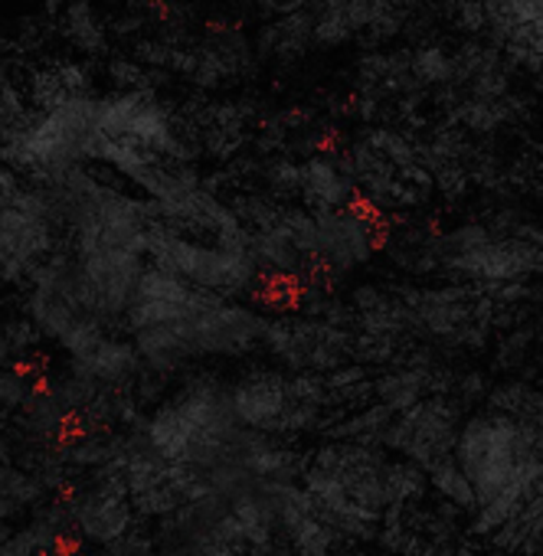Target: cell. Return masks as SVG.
<instances>
[{"label": "cell", "mask_w": 543, "mask_h": 556, "mask_svg": "<svg viewBox=\"0 0 543 556\" xmlns=\"http://www.w3.org/2000/svg\"><path fill=\"white\" fill-rule=\"evenodd\" d=\"M540 422H520L497 409H481L458 426L452 458L475 494V530L494 533L527 504L540 501Z\"/></svg>", "instance_id": "obj_1"}, {"label": "cell", "mask_w": 543, "mask_h": 556, "mask_svg": "<svg viewBox=\"0 0 543 556\" xmlns=\"http://www.w3.org/2000/svg\"><path fill=\"white\" fill-rule=\"evenodd\" d=\"M242 435L229 409L226 387L216 380H193L171 400H164L144 422L141 439L167 462L213 468L226 462Z\"/></svg>", "instance_id": "obj_2"}, {"label": "cell", "mask_w": 543, "mask_h": 556, "mask_svg": "<svg viewBox=\"0 0 543 556\" xmlns=\"http://www.w3.org/2000/svg\"><path fill=\"white\" fill-rule=\"evenodd\" d=\"M96 96L63 102L56 109H30L4 138L0 161L30 184L50 187L73 167L86 164V141L92 135Z\"/></svg>", "instance_id": "obj_3"}, {"label": "cell", "mask_w": 543, "mask_h": 556, "mask_svg": "<svg viewBox=\"0 0 543 556\" xmlns=\"http://www.w3.org/2000/svg\"><path fill=\"white\" fill-rule=\"evenodd\" d=\"M226 396L236 422L265 435L305 432L331 403V390L321 374H286L268 367L242 374L226 387Z\"/></svg>", "instance_id": "obj_4"}, {"label": "cell", "mask_w": 543, "mask_h": 556, "mask_svg": "<svg viewBox=\"0 0 543 556\" xmlns=\"http://www.w3.org/2000/svg\"><path fill=\"white\" fill-rule=\"evenodd\" d=\"M432 265L468 286L533 282L543 265L540 236L501 232L488 223H465L432 239Z\"/></svg>", "instance_id": "obj_5"}, {"label": "cell", "mask_w": 543, "mask_h": 556, "mask_svg": "<svg viewBox=\"0 0 543 556\" xmlns=\"http://www.w3.org/2000/svg\"><path fill=\"white\" fill-rule=\"evenodd\" d=\"M148 258L184 282L206 289L223 299H239V295H255L265 289V278L255 265L252 255V239L249 242H206L193 239L184 232L167 229L161 219L151 232L148 242Z\"/></svg>", "instance_id": "obj_6"}, {"label": "cell", "mask_w": 543, "mask_h": 556, "mask_svg": "<svg viewBox=\"0 0 543 556\" xmlns=\"http://www.w3.org/2000/svg\"><path fill=\"white\" fill-rule=\"evenodd\" d=\"M92 131L112 141H125L144 148L167 161L193 157L187 135L180 131L174 112L154 96V89H115L109 96H96Z\"/></svg>", "instance_id": "obj_7"}, {"label": "cell", "mask_w": 543, "mask_h": 556, "mask_svg": "<svg viewBox=\"0 0 543 556\" xmlns=\"http://www.w3.org/2000/svg\"><path fill=\"white\" fill-rule=\"evenodd\" d=\"M416 8L419 0H318L312 8V37L318 50L387 47L413 24Z\"/></svg>", "instance_id": "obj_8"}, {"label": "cell", "mask_w": 543, "mask_h": 556, "mask_svg": "<svg viewBox=\"0 0 543 556\" xmlns=\"http://www.w3.org/2000/svg\"><path fill=\"white\" fill-rule=\"evenodd\" d=\"M262 344L292 374H328L351 361L354 334L331 318H265Z\"/></svg>", "instance_id": "obj_9"}, {"label": "cell", "mask_w": 543, "mask_h": 556, "mask_svg": "<svg viewBox=\"0 0 543 556\" xmlns=\"http://www.w3.org/2000/svg\"><path fill=\"white\" fill-rule=\"evenodd\" d=\"M380 249H383L380 213H374L361 200L341 210L315 213V242H312L315 275H328V278L354 275Z\"/></svg>", "instance_id": "obj_10"}, {"label": "cell", "mask_w": 543, "mask_h": 556, "mask_svg": "<svg viewBox=\"0 0 543 556\" xmlns=\"http://www.w3.org/2000/svg\"><path fill=\"white\" fill-rule=\"evenodd\" d=\"M190 361L197 357H245L262 344L265 334V315L255 308L210 295L190 318L180 321Z\"/></svg>", "instance_id": "obj_11"}, {"label": "cell", "mask_w": 543, "mask_h": 556, "mask_svg": "<svg viewBox=\"0 0 543 556\" xmlns=\"http://www.w3.org/2000/svg\"><path fill=\"white\" fill-rule=\"evenodd\" d=\"M458 426H462V409L442 393L435 396L426 393L413 406L393 413L390 426L383 429L380 445L400 452L403 458L416 462L426 471L432 462L452 455Z\"/></svg>", "instance_id": "obj_12"}, {"label": "cell", "mask_w": 543, "mask_h": 556, "mask_svg": "<svg viewBox=\"0 0 543 556\" xmlns=\"http://www.w3.org/2000/svg\"><path fill=\"white\" fill-rule=\"evenodd\" d=\"M387 462L390 458H383L377 445L364 442H331L312 458V465L341 488L348 504L367 523H377L393 507L387 494Z\"/></svg>", "instance_id": "obj_13"}, {"label": "cell", "mask_w": 543, "mask_h": 556, "mask_svg": "<svg viewBox=\"0 0 543 556\" xmlns=\"http://www.w3.org/2000/svg\"><path fill=\"white\" fill-rule=\"evenodd\" d=\"M70 523H73V536L92 543V546H112L122 536H128L131 523H135V507L131 497L122 484L118 475L102 471L96 475V481L73 494L70 501Z\"/></svg>", "instance_id": "obj_14"}, {"label": "cell", "mask_w": 543, "mask_h": 556, "mask_svg": "<svg viewBox=\"0 0 543 556\" xmlns=\"http://www.w3.org/2000/svg\"><path fill=\"white\" fill-rule=\"evenodd\" d=\"M488 40L507 66L540 76L543 66V0H484Z\"/></svg>", "instance_id": "obj_15"}, {"label": "cell", "mask_w": 543, "mask_h": 556, "mask_svg": "<svg viewBox=\"0 0 543 556\" xmlns=\"http://www.w3.org/2000/svg\"><path fill=\"white\" fill-rule=\"evenodd\" d=\"M305 210H341L357 203V184L344 164V157L315 151L305 161H299V197Z\"/></svg>", "instance_id": "obj_16"}, {"label": "cell", "mask_w": 543, "mask_h": 556, "mask_svg": "<svg viewBox=\"0 0 543 556\" xmlns=\"http://www.w3.org/2000/svg\"><path fill=\"white\" fill-rule=\"evenodd\" d=\"M86 96H96V76L79 60L43 63L27 79V102H30V109H40V112L56 109L73 99H86Z\"/></svg>", "instance_id": "obj_17"}, {"label": "cell", "mask_w": 543, "mask_h": 556, "mask_svg": "<svg viewBox=\"0 0 543 556\" xmlns=\"http://www.w3.org/2000/svg\"><path fill=\"white\" fill-rule=\"evenodd\" d=\"M70 367H76L79 374H86L99 387L128 390L138 380V374H141V357H138V351H135L131 341H122L115 334H105L86 354L73 357Z\"/></svg>", "instance_id": "obj_18"}, {"label": "cell", "mask_w": 543, "mask_h": 556, "mask_svg": "<svg viewBox=\"0 0 543 556\" xmlns=\"http://www.w3.org/2000/svg\"><path fill=\"white\" fill-rule=\"evenodd\" d=\"M312 47H315L312 11H299L286 17H272L265 27H258L252 53L276 66H292V63H302Z\"/></svg>", "instance_id": "obj_19"}, {"label": "cell", "mask_w": 543, "mask_h": 556, "mask_svg": "<svg viewBox=\"0 0 543 556\" xmlns=\"http://www.w3.org/2000/svg\"><path fill=\"white\" fill-rule=\"evenodd\" d=\"M40 501H47V484L27 465L14 462L11 442L0 435V523L34 510Z\"/></svg>", "instance_id": "obj_20"}, {"label": "cell", "mask_w": 543, "mask_h": 556, "mask_svg": "<svg viewBox=\"0 0 543 556\" xmlns=\"http://www.w3.org/2000/svg\"><path fill=\"white\" fill-rule=\"evenodd\" d=\"M60 34L83 56L109 53V27H105L102 14L96 11V4H89V0H73V4L63 8Z\"/></svg>", "instance_id": "obj_21"}, {"label": "cell", "mask_w": 543, "mask_h": 556, "mask_svg": "<svg viewBox=\"0 0 543 556\" xmlns=\"http://www.w3.org/2000/svg\"><path fill=\"white\" fill-rule=\"evenodd\" d=\"M409 73L416 89H449L455 79V56L442 43H426L409 53Z\"/></svg>", "instance_id": "obj_22"}, {"label": "cell", "mask_w": 543, "mask_h": 556, "mask_svg": "<svg viewBox=\"0 0 543 556\" xmlns=\"http://www.w3.org/2000/svg\"><path fill=\"white\" fill-rule=\"evenodd\" d=\"M488 406L497 409V413H507L520 422H540V409H543V400H540V390L527 380H507L501 387L491 390L488 396Z\"/></svg>", "instance_id": "obj_23"}, {"label": "cell", "mask_w": 543, "mask_h": 556, "mask_svg": "<svg viewBox=\"0 0 543 556\" xmlns=\"http://www.w3.org/2000/svg\"><path fill=\"white\" fill-rule=\"evenodd\" d=\"M426 481H429V484H432L445 501H452L455 507H465V510H471V507H475L471 484H468V478L462 475V468L455 465V458H452V455H445V458L432 462V465L426 468Z\"/></svg>", "instance_id": "obj_24"}, {"label": "cell", "mask_w": 543, "mask_h": 556, "mask_svg": "<svg viewBox=\"0 0 543 556\" xmlns=\"http://www.w3.org/2000/svg\"><path fill=\"white\" fill-rule=\"evenodd\" d=\"M34 390H37V377L24 364H11L0 357V409L17 413Z\"/></svg>", "instance_id": "obj_25"}, {"label": "cell", "mask_w": 543, "mask_h": 556, "mask_svg": "<svg viewBox=\"0 0 543 556\" xmlns=\"http://www.w3.org/2000/svg\"><path fill=\"white\" fill-rule=\"evenodd\" d=\"M445 14L449 21L471 40L488 37V11L484 0H445Z\"/></svg>", "instance_id": "obj_26"}, {"label": "cell", "mask_w": 543, "mask_h": 556, "mask_svg": "<svg viewBox=\"0 0 543 556\" xmlns=\"http://www.w3.org/2000/svg\"><path fill=\"white\" fill-rule=\"evenodd\" d=\"M27 112H30L27 92H21V86L0 70V138H4Z\"/></svg>", "instance_id": "obj_27"}, {"label": "cell", "mask_w": 543, "mask_h": 556, "mask_svg": "<svg viewBox=\"0 0 543 556\" xmlns=\"http://www.w3.org/2000/svg\"><path fill=\"white\" fill-rule=\"evenodd\" d=\"M265 184L272 187L279 200H292L299 197V161L292 157H279L265 167Z\"/></svg>", "instance_id": "obj_28"}, {"label": "cell", "mask_w": 543, "mask_h": 556, "mask_svg": "<svg viewBox=\"0 0 543 556\" xmlns=\"http://www.w3.org/2000/svg\"><path fill=\"white\" fill-rule=\"evenodd\" d=\"M318 0H255L258 17L272 21V17H286V14H299V11H312Z\"/></svg>", "instance_id": "obj_29"}]
</instances>
